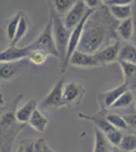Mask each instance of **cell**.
Listing matches in <instances>:
<instances>
[{
  "instance_id": "41",
  "label": "cell",
  "mask_w": 136,
  "mask_h": 152,
  "mask_svg": "<svg viewBox=\"0 0 136 152\" xmlns=\"http://www.w3.org/2000/svg\"><path fill=\"white\" fill-rule=\"evenodd\" d=\"M132 152H136V150H134V151H132Z\"/></svg>"
},
{
  "instance_id": "24",
  "label": "cell",
  "mask_w": 136,
  "mask_h": 152,
  "mask_svg": "<svg viewBox=\"0 0 136 152\" xmlns=\"http://www.w3.org/2000/svg\"><path fill=\"white\" fill-rule=\"evenodd\" d=\"M50 3L56 13H58L60 16H64L72 8L75 1L74 0H54V1H50Z\"/></svg>"
},
{
  "instance_id": "28",
  "label": "cell",
  "mask_w": 136,
  "mask_h": 152,
  "mask_svg": "<svg viewBox=\"0 0 136 152\" xmlns=\"http://www.w3.org/2000/svg\"><path fill=\"white\" fill-rule=\"evenodd\" d=\"M48 57H49L48 54H46L45 52H43V51L34 50V51H31V54H29L28 60H29V62L33 63L35 65H43L47 61Z\"/></svg>"
},
{
  "instance_id": "37",
  "label": "cell",
  "mask_w": 136,
  "mask_h": 152,
  "mask_svg": "<svg viewBox=\"0 0 136 152\" xmlns=\"http://www.w3.org/2000/svg\"><path fill=\"white\" fill-rule=\"evenodd\" d=\"M5 107H6V105H4V107H0V117L2 116V114H3L4 111H5Z\"/></svg>"
},
{
  "instance_id": "3",
  "label": "cell",
  "mask_w": 136,
  "mask_h": 152,
  "mask_svg": "<svg viewBox=\"0 0 136 152\" xmlns=\"http://www.w3.org/2000/svg\"><path fill=\"white\" fill-rule=\"evenodd\" d=\"M50 3V1H49ZM50 16L53 21V37H54V42L57 48V51L60 56V63L61 66L64 64L66 59V54H67V49H68V43L69 39H70V34L71 31L66 28L65 24L63 23L62 16H60L58 13H56V11L54 10L53 6L50 3Z\"/></svg>"
},
{
  "instance_id": "30",
  "label": "cell",
  "mask_w": 136,
  "mask_h": 152,
  "mask_svg": "<svg viewBox=\"0 0 136 152\" xmlns=\"http://www.w3.org/2000/svg\"><path fill=\"white\" fill-rule=\"evenodd\" d=\"M118 62H119L121 68H122L123 73H124L125 82H127V80L132 77L136 73V65L131 64V63H127V62H123V61H118Z\"/></svg>"
},
{
  "instance_id": "29",
  "label": "cell",
  "mask_w": 136,
  "mask_h": 152,
  "mask_svg": "<svg viewBox=\"0 0 136 152\" xmlns=\"http://www.w3.org/2000/svg\"><path fill=\"white\" fill-rule=\"evenodd\" d=\"M123 136H124V135H123L122 132L117 129L106 135V137H107L108 141L111 143V145H113L114 147H116V148H118V147L120 146L121 142H122V139H123Z\"/></svg>"
},
{
  "instance_id": "31",
  "label": "cell",
  "mask_w": 136,
  "mask_h": 152,
  "mask_svg": "<svg viewBox=\"0 0 136 152\" xmlns=\"http://www.w3.org/2000/svg\"><path fill=\"white\" fill-rule=\"evenodd\" d=\"M126 123L128 124V127H131L132 129L136 130V113H131L124 116Z\"/></svg>"
},
{
  "instance_id": "38",
  "label": "cell",
  "mask_w": 136,
  "mask_h": 152,
  "mask_svg": "<svg viewBox=\"0 0 136 152\" xmlns=\"http://www.w3.org/2000/svg\"><path fill=\"white\" fill-rule=\"evenodd\" d=\"M44 152H52V151H51V149L49 148L48 146H47V144L45 145V148H44Z\"/></svg>"
},
{
  "instance_id": "8",
  "label": "cell",
  "mask_w": 136,
  "mask_h": 152,
  "mask_svg": "<svg viewBox=\"0 0 136 152\" xmlns=\"http://www.w3.org/2000/svg\"><path fill=\"white\" fill-rule=\"evenodd\" d=\"M88 10H90V9L85 5V1H82V0H77V1H75L72 8H71L70 10L66 13V15H64V18H63V23L65 24L66 28L69 29V31H72V29L85 18V16L86 15Z\"/></svg>"
},
{
  "instance_id": "26",
  "label": "cell",
  "mask_w": 136,
  "mask_h": 152,
  "mask_svg": "<svg viewBox=\"0 0 136 152\" xmlns=\"http://www.w3.org/2000/svg\"><path fill=\"white\" fill-rule=\"evenodd\" d=\"M106 118H107L109 123L112 125L115 129H117V130L128 129V124L126 123L124 117L120 116V115H118V114H108L107 116H106Z\"/></svg>"
},
{
  "instance_id": "4",
  "label": "cell",
  "mask_w": 136,
  "mask_h": 152,
  "mask_svg": "<svg viewBox=\"0 0 136 152\" xmlns=\"http://www.w3.org/2000/svg\"><path fill=\"white\" fill-rule=\"evenodd\" d=\"M29 48L31 51L40 50L48 54L49 56H53L60 61V56L57 51L55 42H54L53 37V21H52L51 16L49 15L48 23L44 26L43 31L40 33V35L37 37L35 40L29 45Z\"/></svg>"
},
{
  "instance_id": "14",
  "label": "cell",
  "mask_w": 136,
  "mask_h": 152,
  "mask_svg": "<svg viewBox=\"0 0 136 152\" xmlns=\"http://www.w3.org/2000/svg\"><path fill=\"white\" fill-rule=\"evenodd\" d=\"M78 117H79L80 119H85V120H87V121H90L91 123L95 124L96 129H99L105 135H107L110 133V132L116 130L112 125L109 123V121L107 120L106 116H103L102 113H99V114L93 115V116L83 114V113H79V114H78Z\"/></svg>"
},
{
  "instance_id": "11",
  "label": "cell",
  "mask_w": 136,
  "mask_h": 152,
  "mask_svg": "<svg viewBox=\"0 0 136 152\" xmlns=\"http://www.w3.org/2000/svg\"><path fill=\"white\" fill-rule=\"evenodd\" d=\"M128 90H129L128 83L124 82L119 86L113 88L111 90H108V91L104 92V94H101L99 95V102H100L101 104V109H103L105 111V110L112 107L113 104L116 102V100Z\"/></svg>"
},
{
  "instance_id": "5",
  "label": "cell",
  "mask_w": 136,
  "mask_h": 152,
  "mask_svg": "<svg viewBox=\"0 0 136 152\" xmlns=\"http://www.w3.org/2000/svg\"><path fill=\"white\" fill-rule=\"evenodd\" d=\"M64 78H60L53 88L49 91L45 99L40 102L38 109L41 112L52 113L53 111L64 107L63 104V88H64Z\"/></svg>"
},
{
  "instance_id": "34",
  "label": "cell",
  "mask_w": 136,
  "mask_h": 152,
  "mask_svg": "<svg viewBox=\"0 0 136 152\" xmlns=\"http://www.w3.org/2000/svg\"><path fill=\"white\" fill-rule=\"evenodd\" d=\"M133 37H132V45L135 46L136 47V2H135V5L133 7Z\"/></svg>"
},
{
  "instance_id": "6",
  "label": "cell",
  "mask_w": 136,
  "mask_h": 152,
  "mask_svg": "<svg viewBox=\"0 0 136 152\" xmlns=\"http://www.w3.org/2000/svg\"><path fill=\"white\" fill-rule=\"evenodd\" d=\"M93 10H90L87 11L86 15L85 16V18L80 21L77 26L74 28L72 31H71L70 34V39H69V43H68V49H67V54H66V59L64 64L61 66V72L64 73L66 70H67V67L69 66V60H70L72 54L77 50L78 46H79V43L81 41V38H82V34H83V29H85V26L87 21L88 18L90 16V14L93 13Z\"/></svg>"
},
{
  "instance_id": "18",
  "label": "cell",
  "mask_w": 136,
  "mask_h": 152,
  "mask_svg": "<svg viewBox=\"0 0 136 152\" xmlns=\"http://www.w3.org/2000/svg\"><path fill=\"white\" fill-rule=\"evenodd\" d=\"M24 11H17L15 14L9 18L8 19H6L5 23H4V28H5V34L7 37V40H8L9 44L13 41L14 37H15L16 31H17V26H18L19 20L21 18Z\"/></svg>"
},
{
  "instance_id": "36",
  "label": "cell",
  "mask_w": 136,
  "mask_h": 152,
  "mask_svg": "<svg viewBox=\"0 0 136 152\" xmlns=\"http://www.w3.org/2000/svg\"><path fill=\"white\" fill-rule=\"evenodd\" d=\"M0 105H5V100H4V97L1 92H0Z\"/></svg>"
},
{
  "instance_id": "25",
  "label": "cell",
  "mask_w": 136,
  "mask_h": 152,
  "mask_svg": "<svg viewBox=\"0 0 136 152\" xmlns=\"http://www.w3.org/2000/svg\"><path fill=\"white\" fill-rule=\"evenodd\" d=\"M119 149L124 152H132L136 150V136L132 134L124 135Z\"/></svg>"
},
{
  "instance_id": "12",
  "label": "cell",
  "mask_w": 136,
  "mask_h": 152,
  "mask_svg": "<svg viewBox=\"0 0 136 152\" xmlns=\"http://www.w3.org/2000/svg\"><path fill=\"white\" fill-rule=\"evenodd\" d=\"M31 54V49L26 47H8L3 51H0V63L16 62L24 59H28Z\"/></svg>"
},
{
  "instance_id": "27",
  "label": "cell",
  "mask_w": 136,
  "mask_h": 152,
  "mask_svg": "<svg viewBox=\"0 0 136 152\" xmlns=\"http://www.w3.org/2000/svg\"><path fill=\"white\" fill-rule=\"evenodd\" d=\"M133 100H134V95H133L132 91L128 90L116 100V102L113 104L112 109H124V107H128Z\"/></svg>"
},
{
  "instance_id": "21",
  "label": "cell",
  "mask_w": 136,
  "mask_h": 152,
  "mask_svg": "<svg viewBox=\"0 0 136 152\" xmlns=\"http://www.w3.org/2000/svg\"><path fill=\"white\" fill-rule=\"evenodd\" d=\"M117 33L124 41H131L133 37V18L121 21L117 26Z\"/></svg>"
},
{
  "instance_id": "40",
  "label": "cell",
  "mask_w": 136,
  "mask_h": 152,
  "mask_svg": "<svg viewBox=\"0 0 136 152\" xmlns=\"http://www.w3.org/2000/svg\"><path fill=\"white\" fill-rule=\"evenodd\" d=\"M135 107H136V100H135Z\"/></svg>"
},
{
  "instance_id": "23",
  "label": "cell",
  "mask_w": 136,
  "mask_h": 152,
  "mask_svg": "<svg viewBox=\"0 0 136 152\" xmlns=\"http://www.w3.org/2000/svg\"><path fill=\"white\" fill-rule=\"evenodd\" d=\"M21 143L24 145L26 152H44L46 145V141L43 138L26 139L21 141Z\"/></svg>"
},
{
  "instance_id": "7",
  "label": "cell",
  "mask_w": 136,
  "mask_h": 152,
  "mask_svg": "<svg viewBox=\"0 0 136 152\" xmlns=\"http://www.w3.org/2000/svg\"><path fill=\"white\" fill-rule=\"evenodd\" d=\"M85 94V89L80 83L70 81L64 85L63 104L65 107H74L80 104Z\"/></svg>"
},
{
  "instance_id": "16",
  "label": "cell",
  "mask_w": 136,
  "mask_h": 152,
  "mask_svg": "<svg viewBox=\"0 0 136 152\" xmlns=\"http://www.w3.org/2000/svg\"><path fill=\"white\" fill-rule=\"evenodd\" d=\"M109 11L111 15L117 20H125L131 18L133 15V5L132 3L124 4V5H114L109 6Z\"/></svg>"
},
{
  "instance_id": "39",
  "label": "cell",
  "mask_w": 136,
  "mask_h": 152,
  "mask_svg": "<svg viewBox=\"0 0 136 152\" xmlns=\"http://www.w3.org/2000/svg\"><path fill=\"white\" fill-rule=\"evenodd\" d=\"M112 152H120V150H119V149H118V148H116V147H115V148H113Z\"/></svg>"
},
{
  "instance_id": "19",
  "label": "cell",
  "mask_w": 136,
  "mask_h": 152,
  "mask_svg": "<svg viewBox=\"0 0 136 152\" xmlns=\"http://www.w3.org/2000/svg\"><path fill=\"white\" fill-rule=\"evenodd\" d=\"M95 132V146L93 152H112L113 148L111 143L108 141L106 135L99 129H93Z\"/></svg>"
},
{
  "instance_id": "15",
  "label": "cell",
  "mask_w": 136,
  "mask_h": 152,
  "mask_svg": "<svg viewBox=\"0 0 136 152\" xmlns=\"http://www.w3.org/2000/svg\"><path fill=\"white\" fill-rule=\"evenodd\" d=\"M38 104L36 99H29L26 104L18 105L15 111V118L16 120L21 124H28L31 117L33 116L37 109H38Z\"/></svg>"
},
{
  "instance_id": "2",
  "label": "cell",
  "mask_w": 136,
  "mask_h": 152,
  "mask_svg": "<svg viewBox=\"0 0 136 152\" xmlns=\"http://www.w3.org/2000/svg\"><path fill=\"white\" fill-rule=\"evenodd\" d=\"M23 97V94H18L6 104L5 111L0 117V152H12L14 142L26 127V124L19 123L15 118V111Z\"/></svg>"
},
{
  "instance_id": "35",
  "label": "cell",
  "mask_w": 136,
  "mask_h": 152,
  "mask_svg": "<svg viewBox=\"0 0 136 152\" xmlns=\"http://www.w3.org/2000/svg\"><path fill=\"white\" fill-rule=\"evenodd\" d=\"M15 152H26V148H24V145L23 143H19L18 144V147H17V149H16V151Z\"/></svg>"
},
{
  "instance_id": "17",
  "label": "cell",
  "mask_w": 136,
  "mask_h": 152,
  "mask_svg": "<svg viewBox=\"0 0 136 152\" xmlns=\"http://www.w3.org/2000/svg\"><path fill=\"white\" fill-rule=\"evenodd\" d=\"M28 124L34 130L40 132V133H44V132L46 131L47 126H48V124H49V120L40 110L37 109L33 114V116L31 117Z\"/></svg>"
},
{
  "instance_id": "9",
  "label": "cell",
  "mask_w": 136,
  "mask_h": 152,
  "mask_svg": "<svg viewBox=\"0 0 136 152\" xmlns=\"http://www.w3.org/2000/svg\"><path fill=\"white\" fill-rule=\"evenodd\" d=\"M29 65L28 59H24L16 62L0 63V81H9L15 78Z\"/></svg>"
},
{
  "instance_id": "1",
  "label": "cell",
  "mask_w": 136,
  "mask_h": 152,
  "mask_svg": "<svg viewBox=\"0 0 136 152\" xmlns=\"http://www.w3.org/2000/svg\"><path fill=\"white\" fill-rule=\"evenodd\" d=\"M111 15L109 9L100 8L93 10L86 21L83 29L82 38L77 50L87 54H96L103 48L113 35Z\"/></svg>"
},
{
  "instance_id": "22",
  "label": "cell",
  "mask_w": 136,
  "mask_h": 152,
  "mask_svg": "<svg viewBox=\"0 0 136 152\" xmlns=\"http://www.w3.org/2000/svg\"><path fill=\"white\" fill-rule=\"evenodd\" d=\"M118 61H123V62L131 63V64L136 65V47L133 45H124L120 49L119 57Z\"/></svg>"
},
{
  "instance_id": "33",
  "label": "cell",
  "mask_w": 136,
  "mask_h": 152,
  "mask_svg": "<svg viewBox=\"0 0 136 152\" xmlns=\"http://www.w3.org/2000/svg\"><path fill=\"white\" fill-rule=\"evenodd\" d=\"M104 3H106V5H108V6H114V5L129 4V3H132V1H131V0H107V1H104Z\"/></svg>"
},
{
  "instance_id": "32",
  "label": "cell",
  "mask_w": 136,
  "mask_h": 152,
  "mask_svg": "<svg viewBox=\"0 0 136 152\" xmlns=\"http://www.w3.org/2000/svg\"><path fill=\"white\" fill-rule=\"evenodd\" d=\"M85 5L87 6V8L91 9V10L98 9L104 3V1H101V0H85Z\"/></svg>"
},
{
  "instance_id": "20",
  "label": "cell",
  "mask_w": 136,
  "mask_h": 152,
  "mask_svg": "<svg viewBox=\"0 0 136 152\" xmlns=\"http://www.w3.org/2000/svg\"><path fill=\"white\" fill-rule=\"evenodd\" d=\"M29 16L26 15V12L24 11L21 20H19L18 26H17L15 37H14L13 41L9 44V47H16L17 44L21 42V39L26 35V33H28V31H29Z\"/></svg>"
},
{
  "instance_id": "13",
  "label": "cell",
  "mask_w": 136,
  "mask_h": 152,
  "mask_svg": "<svg viewBox=\"0 0 136 152\" xmlns=\"http://www.w3.org/2000/svg\"><path fill=\"white\" fill-rule=\"evenodd\" d=\"M120 49L121 47L119 41H116L112 45H106L105 47H103L99 52L95 54V56L102 65L110 64V63L118 61Z\"/></svg>"
},
{
  "instance_id": "10",
  "label": "cell",
  "mask_w": 136,
  "mask_h": 152,
  "mask_svg": "<svg viewBox=\"0 0 136 152\" xmlns=\"http://www.w3.org/2000/svg\"><path fill=\"white\" fill-rule=\"evenodd\" d=\"M69 65L77 68H96L103 66L96 59L95 54L83 53L78 50H76L72 54L69 60Z\"/></svg>"
}]
</instances>
